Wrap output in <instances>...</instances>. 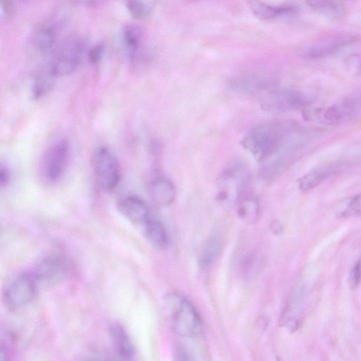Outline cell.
I'll return each instance as SVG.
<instances>
[{"mask_svg":"<svg viewBox=\"0 0 361 361\" xmlns=\"http://www.w3.org/2000/svg\"><path fill=\"white\" fill-rule=\"evenodd\" d=\"M297 126L290 122L273 121L251 128L241 140V145L260 163L276 157L295 153L298 141Z\"/></svg>","mask_w":361,"mask_h":361,"instance_id":"6da1fadb","label":"cell"},{"mask_svg":"<svg viewBox=\"0 0 361 361\" xmlns=\"http://www.w3.org/2000/svg\"><path fill=\"white\" fill-rule=\"evenodd\" d=\"M164 306L171 326L178 335L195 338L201 334V317L187 298L178 293H169L164 299Z\"/></svg>","mask_w":361,"mask_h":361,"instance_id":"7a4b0ae2","label":"cell"},{"mask_svg":"<svg viewBox=\"0 0 361 361\" xmlns=\"http://www.w3.org/2000/svg\"><path fill=\"white\" fill-rule=\"evenodd\" d=\"M250 180V171L243 161L230 164L219 178V199L223 202H238L245 193Z\"/></svg>","mask_w":361,"mask_h":361,"instance_id":"3957f363","label":"cell"},{"mask_svg":"<svg viewBox=\"0 0 361 361\" xmlns=\"http://www.w3.org/2000/svg\"><path fill=\"white\" fill-rule=\"evenodd\" d=\"M86 49L87 44L83 39L68 40L56 51L47 71L54 78L72 73L80 65Z\"/></svg>","mask_w":361,"mask_h":361,"instance_id":"277c9868","label":"cell"},{"mask_svg":"<svg viewBox=\"0 0 361 361\" xmlns=\"http://www.w3.org/2000/svg\"><path fill=\"white\" fill-rule=\"evenodd\" d=\"M92 169L100 187L111 191L116 188L121 179L118 161L114 154L105 147L95 150L92 157Z\"/></svg>","mask_w":361,"mask_h":361,"instance_id":"5b68a950","label":"cell"},{"mask_svg":"<svg viewBox=\"0 0 361 361\" xmlns=\"http://www.w3.org/2000/svg\"><path fill=\"white\" fill-rule=\"evenodd\" d=\"M73 272V264L61 255H51L42 259L32 275L37 283L53 285L66 280Z\"/></svg>","mask_w":361,"mask_h":361,"instance_id":"8992f818","label":"cell"},{"mask_svg":"<svg viewBox=\"0 0 361 361\" xmlns=\"http://www.w3.org/2000/svg\"><path fill=\"white\" fill-rule=\"evenodd\" d=\"M260 104L269 112L307 109L309 99L302 92L293 90L271 89L260 96Z\"/></svg>","mask_w":361,"mask_h":361,"instance_id":"52a82bcc","label":"cell"},{"mask_svg":"<svg viewBox=\"0 0 361 361\" xmlns=\"http://www.w3.org/2000/svg\"><path fill=\"white\" fill-rule=\"evenodd\" d=\"M37 284L32 274H23L16 277L4 291L6 306L11 310H16L28 305L35 297Z\"/></svg>","mask_w":361,"mask_h":361,"instance_id":"ba28073f","label":"cell"},{"mask_svg":"<svg viewBox=\"0 0 361 361\" xmlns=\"http://www.w3.org/2000/svg\"><path fill=\"white\" fill-rule=\"evenodd\" d=\"M361 113V93L350 97L328 107L316 111V114H305L307 117H315L326 124H338Z\"/></svg>","mask_w":361,"mask_h":361,"instance_id":"9c48e42d","label":"cell"},{"mask_svg":"<svg viewBox=\"0 0 361 361\" xmlns=\"http://www.w3.org/2000/svg\"><path fill=\"white\" fill-rule=\"evenodd\" d=\"M70 154V145L65 140L56 142L47 149L42 166L44 176L49 181L56 182L63 176Z\"/></svg>","mask_w":361,"mask_h":361,"instance_id":"30bf717a","label":"cell"},{"mask_svg":"<svg viewBox=\"0 0 361 361\" xmlns=\"http://www.w3.org/2000/svg\"><path fill=\"white\" fill-rule=\"evenodd\" d=\"M231 92L245 95L260 94L274 89L272 82L259 76H243L233 79L229 84Z\"/></svg>","mask_w":361,"mask_h":361,"instance_id":"8fae6325","label":"cell"},{"mask_svg":"<svg viewBox=\"0 0 361 361\" xmlns=\"http://www.w3.org/2000/svg\"><path fill=\"white\" fill-rule=\"evenodd\" d=\"M303 301V288L298 285L294 288L281 315L282 326L289 330H295L298 327Z\"/></svg>","mask_w":361,"mask_h":361,"instance_id":"7c38bea8","label":"cell"},{"mask_svg":"<svg viewBox=\"0 0 361 361\" xmlns=\"http://www.w3.org/2000/svg\"><path fill=\"white\" fill-rule=\"evenodd\" d=\"M118 208L127 219L134 224H144L149 219L147 205L137 196L128 195L122 198Z\"/></svg>","mask_w":361,"mask_h":361,"instance_id":"4fadbf2b","label":"cell"},{"mask_svg":"<svg viewBox=\"0 0 361 361\" xmlns=\"http://www.w3.org/2000/svg\"><path fill=\"white\" fill-rule=\"evenodd\" d=\"M109 336L113 348L118 357L122 360H133L135 355V346L124 327L115 323L109 328Z\"/></svg>","mask_w":361,"mask_h":361,"instance_id":"5bb4252c","label":"cell"},{"mask_svg":"<svg viewBox=\"0 0 361 361\" xmlns=\"http://www.w3.org/2000/svg\"><path fill=\"white\" fill-rule=\"evenodd\" d=\"M342 164H331L317 167L300 177L298 180V188L302 192L314 189L342 167Z\"/></svg>","mask_w":361,"mask_h":361,"instance_id":"9a60e30c","label":"cell"},{"mask_svg":"<svg viewBox=\"0 0 361 361\" xmlns=\"http://www.w3.org/2000/svg\"><path fill=\"white\" fill-rule=\"evenodd\" d=\"M57 28L52 23H46L37 28L30 37L32 47L39 52L47 53L54 47L57 39Z\"/></svg>","mask_w":361,"mask_h":361,"instance_id":"2e32d148","label":"cell"},{"mask_svg":"<svg viewBox=\"0 0 361 361\" xmlns=\"http://www.w3.org/2000/svg\"><path fill=\"white\" fill-rule=\"evenodd\" d=\"M350 39H334L316 44L304 49L302 57L306 59H319L329 56L350 44Z\"/></svg>","mask_w":361,"mask_h":361,"instance_id":"e0dca14e","label":"cell"},{"mask_svg":"<svg viewBox=\"0 0 361 361\" xmlns=\"http://www.w3.org/2000/svg\"><path fill=\"white\" fill-rule=\"evenodd\" d=\"M149 193L152 200L161 205L172 203L176 197L173 184L165 178L154 180L149 186Z\"/></svg>","mask_w":361,"mask_h":361,"instance_id":"ac0fdd59","label":"cell"},{"mask_svg":"<svg viewBox=\"0 0 361 361\" xmlns=\"http://www.w3.org/2000/svg\"><path fill=\"white\" fill-rule=\"evenodd\" d=\"M144 235L147 241L154 247L165 249L169 240L164 226L158 221L148 219L144 224Z\"/></svg>","mask_w":361,"mask_h":361,"instance_id":"d6986e66","label":"cell"},{"mask_svg":"<svg viewBox=\"0 0 361 361\" xmlns=\"http://www.w3.org/2000/svg\"><path fill=\"white\" fill-rule=\"evenodd\" d=\"M247 4L252 13L262 20L271 19L295 10L290 6H271L260 0H248Z\"/></svg>","mask_w":361,"mask_h":361,"instance_id":"ffe728a7","label":"cell"},{"mask_svg":"<svg viewBox=\"0 0 361 361\" xmlns=\"http://www.w3.org/2000/svg\"><path fill=\"white\" fill-rule=\"evenodd\" d=\"M121 42L129 56L136 57L139 54L142 43L141 29L137 25H127L122 31Z\"/></svg>","mask_w":361,"mask_h":361,"instance_id":"44dd1931","label":"cell"},{"mask_svg":"<svg viewBox=\"0 0 361 361\" xmlns=\"http://www.w3.org/2000/svg\"><path fill=\"white\" fill-rule=\"evenodd\" d=\"M314 11L328 18L336 19L342 17L344 6L340 0H306Z\"/></svg>","mask_w":361,"mask_h":361,"instance_id":"7402d4cb","label":"cell"},{"mask_svg":"<svg viewBox=\"0 0 361 361\" xmlns=\"http://www.w3.org/2000/svg\"><path fill=\"white\" fill-rule=\"evenodd\" d=\"M238 214L244 221L252 223L258 216L259 204L256 197L244 194L238 201Z\"/></svg>","mask_w":361,"mask_h":361,"instance_id":"603a6c76","label":"cell"},{"mask_svg":"<svg viewBox=\"0 0 361 361\" xmlns=\"http://www.w3.org/2000/svg\"><path fill=\"white\" fill-rule=\"evenodd\" d=\"M335 213L338 217H361V193L338 202Z\"/></svg>","mask_w":361,"mask_h":361,"instance_id":"cb8c5ba5","label":"cell"},{"mask_svg":"<svg viewBox=\"0 0 361 361\" xmlns=\"http://www.w3.org/2000/svg\"><path fill=\"white\" fill-rule=\"evenodd\" d=\"M221 243L216 238H212L207 243L201 255V263L207 267L212 264L218 257L221 250Z\"/></svg>","mask_w":361,"mask_h":361,"instance_id":"d4e9b609","label":"cell"},{"mask_svg":"<svg viewBox=\"0 0 361 361\" xmlns=\"http://www.w3.org/2000/svg\"><path fill=\"white\" fill-rule=\"evenodd\" d=\"M129 13L135 19H143L149 16L150 8L143 0H125Z\"/></svg>","mask_w":361,"mask_h":361,"instance_id":"484cf974","label":"cell"},{"mask_svg":"<svg viewBox=\"0 0 361 361\" xmlns=\"http://www.w3.org/2000/svg\"><path fill=\"white\" fill-rule=\"evenodd\" d=\"M104 52V46L102 44L92 47L88 51V59L92 63H97Z\"/></svg>","mask_w":361,"mask_h":361,"instance_id":"4316f807","label":"cell"},{"mask_svg":"<svg viewBox=\"0 0 361 361\" xmlns=\"http://www.w3.org/2000/svg\"><path fill=\"white\" fill-rule=\"evenodd\" d=\"M16 7L12 0H1V18H9L13 16Z\"/></svg>","mask_w":361,"mask_h":361,"instance_id":"83f0119b","label":"cell"},{"mask_svg":"<svg viewBox=\"0 0 361 361\" xmlns=\"http://www.w3.org/2000/svg\"><path fill=\"white\" fill-rule=\"evenodd\" d=\"M11 179L10 171L8 169L1 164L0 169V183L1 186L6 185Z\"/></svg>","mask_w":361,"mask_h":361,"instance_id":"f1b7e54d","label":"cell"},{"mask_svg":"<svg viewBox=\"0 0 361 361\" xmlns=\"http://www.w3.org/2000/svg\"><path fill=\"white\" fill-rule=\"evenodd\" d=\"M78 2L82 4H90L94 2L97 0H76Z\"/></svg>","mask_w":361,"mask_h":361,"instance_id":"f546056e","label":"cell"}]
</instances>
